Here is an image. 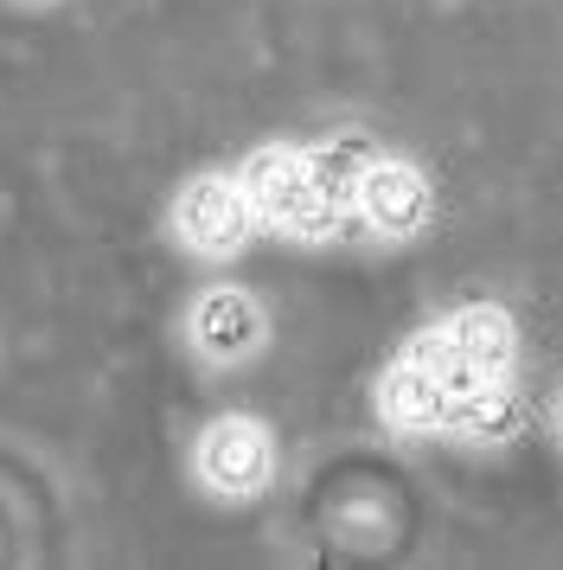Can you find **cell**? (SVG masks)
Returning <instances> with one entry per match:
<instances>
[{"instance_id":"obj_1","label":"cell","mask_w":563,"mask_h":570,"mask_svg":"<svg viewBox=\"0 0 563 570\" xmlns=\"http://www.w3.org/2000/svg\"><path fill=\"white\" fill-rule=\"evenodd\" d=\"M237 180L250 193L256 225L288 237V244H327V237H339L353 225V212L320 186L307 148H295V141H263V148H250V155L237 160Z\"/></svg>"},{"instance_id":"obj_2","label":"cell","mask_w":563,"mask_h":570,"mask_svg":"<svg viewBox=\"0 0 563 570\" xmlns=\"http://www.w3.org/2000/svg\"><path fill=\"white\" fill-rule=\"evenodd\" d=\"M186 468H192L199 493L225 500V507H250V500L276 488V468H282L276 430L256 411H218L211 423H199Z\"/></svg>"},{"instance_id":"obj_3","label":"cell","mask_w":563,"mask_h":570,"mask_svg":"<svg viewBox=\"0 0 563 570\" xmlns=\"http://www.w3.org/2000/svg\"><path fill=\"white\" fill-rule=\"evenodd\" d=\"M167 225H174L179 250H192L199 263H230L263 237V225H256V212H250V193H244V180H237V167H230V174L225 167L192 174V180L174 193Z\"/></svg>"},{"instance_id":"obj_4","label":"cell","mask_w":563,"mask_h":570,"mask_svg":"<svg viewBox=\"0 0 563 570\" xmlns=\"http://www.w3.org/2000/svg\"><path fill=\"white\" fill-rule=\"evenodd\" d=\"M353 225L378 244H409L435 225V180L409 155H384L372 148V160L358 167L353 186Z\"/></svg>"},{"instance_id":"obj_5","label":"cell","mask_w":563,"mask_h":570,"mask_svg":"<svg viewBox=\"0 0 563 570\" xmlns=\"http://www.w3.org/2000/svg\"><path fill=\"white\" fill-rule=\"evenodd\" d=\"M179 334H186L199 365L237 372V365H250L269 346V314H263V302L244 283H205L186 302V314H179Z\"/></svg>"},{"instance_id":"obj_6","label":"cell","mask_w":563,"mask_h":570,"mask_svg":"<svg viewBox=\"0 0 563 570\" xmlns=\"http://www.w3.org/2000/svg\"><path fill=\"white\" fill-rule=\"evenodd\" d=\"M372 404H378L391 436H448V411H455L448 385H442L435 372H423L416 360H404V353L378 372Z\"/></svg>"},{"instance_id":"obj_7","label":"cell","mask_w":563,"mask_h":570,"mask_svg":"<svg viewBox=\"0 0 563 570\" xmlns=\"http://www.w3.org/2000/svg\"><path fill=\"white\" fill-rule=\"evenodd\" d=\"M442 334L481 372H512V360H518V321L500 302H461L455 314H442Z\"/></svg>"},{"instance_id":"obj_8","label":"cell","mask_w":563,"mask_h":570,"mask_svg":"<svg viewBox=\"0 0 563 570\" xmlns=\"http://www.w3.org/2000/svg\"><path fill=\"white\" fill-rule=\"evenodd\" d=\"M518 423H525V404H518V391H512V372H500V379H481L474 391L455 397L448 436H461V442H512Z\"/></svg>"},{"instance_id":"obj_9","label":"cell","mask_w":563,"mask_h":570,"mask_svg":"<svg viewBox=\"0 0 563 570\" xmlns=\"http://www.w3.org/2000/svg\"><path fill=\"white\" fill-rule=\"evenodd\" d=\"M551 423H557V442H563V391H557V411H551Z\"/></svg>"},{"instance_id":"obj_10","label":"cell","mask_w":563,"mask_h":570,"mask_svg":"<svg viewBox=\"0 0 563 570\" xmlns=\"http://www.w3.org/2000/svg\"><path fill=\"white\" fill-rule=\"evenodd\" d=\"M26 7H51V0H26Z\"/></svg>"}]
</instances>
